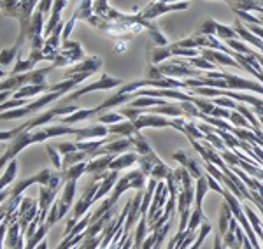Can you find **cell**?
<instances>
[{
    "label": "cell",
    "mask_w": 263,
    "mask_h": 249,
    "mask_svg": "<svg viewBox=\"0 0 263 249\" xmlns=\"http://www.w3.org/2000/svg\"><path fill=\"white\" fill-rule=\"evenodd\" d=\"M46 139H49V135L46 133L44 128L37 130H28V132H20L14 139H11V144L7 146L6 153L0 155V170L4 167H7L12 160H16L20 151H23L25 147L35 144V142H44Z\"/></svg>",
    "instance_id": "cell-1"
},
{
    "label": "cell",
    "mask_w": 263,
    "mask_h": 249,
    "mask_svg": "<svg viewBox=\"0 0 263 249\" xmlns=\"http://www.w3.org/2000/svg\"><path fill=\"white\" fill-rule=\"evenodd\" d=\"M179 177H181V189H179V198H177V210H179V230L177 232H184L188 228V223H190V209H192L193 204V177L190 176V172L186 170L184 167H179Z\"/></svg>",
    "instance_id": "cell-2"
},
{
    "label": "cell",
    "mask_w": 263,
    "mask_h": 249,
    "mask_svg": "<svg viewBox=\"0 0 263 249\" xmlns=\"http://www.w3.org/2000/svg\"><path fill=\"white\" fill-rule=\"evenodd\" d=\"M137 163H139V170H141L147 179L153 177V179H156V181H167V177L172 174V168L168 167L155 151L149 155H141Z\"/></svg>",
    "instance_id": "cell-3"
},
{
    "label": "cell",
    "mask_w": 263,
    "mask_h": 249,
    "mask_svg": "<svg viewBox=\"0 0 263 249\" xmlns=\"http://www.w3.org/2000/svg\"><path fill=\"white\" fill-rule=\"evenodd\" d=\"M125 84V81L120 78H111V75L107 74H102L99 81L95 83H88L86 86L79 88V90L72 91V93H69L67 97H63V99H60V105H69L72 100L76 99H81L83 95L86 93H91V91H99V90H112V88H120Z\"/></svg>",
    "instance_id": "cell-4"
},
{
    "label": "cell",
    "mask_w": 263,
    "mask_h": 249,
    "mask_svg": "<svg viewBox=\"0 0 263 249\" xmlns=\"http://www.w3.org/2000/svg\"><path fill=\"white\" fill-rule=\"evenodd\" d=\"M86 58L81 44L78 41H62V46L57 53V58L51 63L53 69H60V67L76 65V63L83 62Z\"/></svg>",
    "instance_id": "cell-5"
},
{
    "label": "cell",
    "mask_w": 263,
    "mask_h": 249,
    "mask_svg": "<svg viewBox=\"0 0 263 249\" xmlns=\"http://www.w3.org/2000/svg\"><path fill=\"white\" fill-rule=\"evenodd\" d=\"M168 200V188L163 181H158L156 184V189H155V195H153V200H151V205H149V210H147V232L160 218H162L163 210H165V204Z\"/></svg>",
    "instance_id": "cell-6"
},
{
    "label": "cell",
    "mask_w": 263,
    "mask_h": 249,
    "mask_svg": "<svg viewBox=\"0 0 263 249\" xmlns=\"http://www.w3.org/2000/svg\"><path fill=\"white\" fill-rule=\"evenodd\" d=\"M190 7V2L186 0V2H172V4H165V2H158V0H155V2L147 4L144 9L139 12V16H141L142 20L146 21H155L158 16L165 14V12H172V11H186Z\"/></svg>",
    "instance_id": "cell-7"
},
{
    "label": "cell",
    "mask_w": 263,
    "mask_h": 249,
    "mask_svg": "<svg viewBox=\"0 0 263 249\" xmlns=\"http://www.w3.org/2000/svg\"><path fill=\"white\" fill-rule=\"evenodd\" d=\"M195 35H214V37H221V39L228 41V39H239L237 32L233 30V27H227V25H221L218 21H214L213 18H207L200 21Z\"/></svg>",
    "instance_id": "cell-8"
},
{
    "label": "cell",
    "mask_w": 263,
    "mask_h": 249,
    "mask_svg": "<svg viewBox=\"0 0 263 249\" xmlns=\"http://www.w3.org/2000/svg\"><path fill=\"white\" fill-rule=\"evenodd\" d=\"M37 209H39V202H37L35 198L25 197L23 200H21V204L18 207V223L21 226L23 235L27 234L30 223L37 218V214H39V213H37Z\"/></svg>",
    "instance_id": "cell-9"
},
{
    "label": "cell",
    "mask_w": 263,
    "mask_h": 249,
    "mask_svg": "<svg viewBox=\"0 0 263 249\" xmlns=\"http://www.w3.org/2000/svg\"><path fill=\"white\" fill-rule=\"evenodd\" d=\"M171 120L172 118H167V116H162V114H149V112H146V114H141L137 120L132 121V123H134L137 132H141L142 128H167V126L172 125Z\"/></svg>",
    "instance_id": "cell-10"
},
{
    "label": "cell",
    "mask_w": 263,
    "mask_h": 249,
    "mask_svg": "<svg viewBox=\"0 0 263 249\" xmlns=\"http://www.w3.org/2000/svg\"><path fill=\"white\" fill-rule=\"evenodd\" d=\"M102 67H104V62H102L100 56H95V54H93V56H86L83 62L76 63L72 69L67 70L65 79H69V78H72V75H76V74H84V72L95 75L97 72H100Z\"/></svg>",
    "instance_id": "cell-11"
},
{
    "label": "cell",
    "mask_w": 263,
    "mask_h": 249,
    "mask_svg": "<svg viewBox=\"0 0 263 249\" xmlns=\"http://www.w3.org/2000/svg\"><path fill=\"white\" fill-rule=\"evenodd\" d=\"M232 58L233 60H237V63L242 67V70H248V72L253 74L258 81L263 83V69H261L260 62H258L256 58L251 56V54H242V53H235V51L232 53Z\"/></svg>",
    "instance_id": "cell-12"
},
{
    "label": "cell",
    "mask_w": 263,
    "mask_h": 249,
    "mask_svg": "<svg viewBox=\"0 0 263 249\" xmlns=\"http://www.w3.org/2000/svg\"><path fill=\"white\" fill-rule=\"evenodd\" d=\"M172 158L176 160V162H179V165L184 167L193 179H200V177L205 174V172L202 170V167L198 165V163L195 162V160L186 153V151H176V153H172Z\"/></svg>",
    "instance_id": "cell-13"
},
{
    "label": "cell",
    "mask_w": 263,
    "mask_h": 249,
    "mask_svg": "<svg viewBox=\"0 0 263 249\" xmlns=\"http://www.w3.org/2000/svg\"><path fill=\"white\" fill-rule=\"evenodd\" d=\"M200 54L205 60L216 63V65H227V67H235V69H242V67L237 63V60H233L230 54L223 53V51H216V49H200Z\"/></svg>",
    "instance_id": "cell-14"
},
{
    "label": "cell",
    "mask_w": 263,
    "mask_h": 249,
    "mask_svg": "<svg viewBox=\"0 0 263 249\" xmlns=\"http://www.w3.org/2000/svg\"><path fill=\"white\" fill-rule=\"evenodd\" d=\"M118 155H104L99 156V158H93L90 162H86V172L91 176H100L104 172L109 170V165Z\"/></svg>",
    "instance_id": "cell-15"
},
{
    "label": "cell",
    "mask_w": 263,
    "mask_h": 249,
    "mask_svg": "<svg viewBox=\"0 0 263 249\" xmlns=\"http://www.w3.org/2000/svg\"><path fill=\"white\" fill-rule=\"evenodd\" d=\"M109 135V128L105 125H88L84 128H79L78 141H93V139H102Z\"/></svg>",
    "instance_id": "cell-16"
},
{
    "label": "cell",
    "mask_w": 263,
    "mask_h": 249,
    "mask_svg": "<svg viewBox=\"0 0 263 249\" xmlns=\"http://www.w3.org/2000/svg\"><path fill=\"white\" fill-rule=\"evenodd\" d=\"M118 179H120V172H118V170H107V172H105L104 177H102L99 191H97V195H95V202H99L100 198L109 195V193L112 191L114 184L118 183Z\"/></svg>",
    "instance_id": "cell-17"
},
{
    "label": "cell",
    "mask_w": 263,
    "mask_h": 249,
    "mask_svg": "<svg viewBox=\"0 0 263 249\" xmlns=\"http://www.w3.org/2000/svg\"><path fill=\"white\" fill-rule=\"evenodd\" d=\"M23 232H21L20 223H12V225L7 226V234H6V246L11 249H25L23 247Z\"/></svg>",
    "instance_id": "cell-18"
},
{
    "label": "cell",
    "mask_w": 263,
    "mask_h": 249,
    "mask_svg": "<svg viewBox=\"0 0 263 249\" xmlns=\"http://www.w3.org/2000/svg\"><path fill=\"white\" fill-rule=\"evenodd\" d=\"M39 93H49V84H25L11 95V99H32L33 95Z\"/></svg>",
    "instance_id": "cell-19"
},
{
    "label": "cell",
    "mask_w": 263,
    "mask_h": 249,
    "mask_svg": "<svg viewBox=\"0 0 263 249\" xmlns=\"http://www.w3.org/2000/svg\"><path fill=\"white\" fill-rule=\"evenodd\" d=\"M139 153H135V151H130V153H123V155H118L116 158L111 162V165H109V170H118L120 172L121 168H128L132 167L134 163L139 162Z\"/></svg>",
    "instance_id": "cell-20"
},
{
    "label": "cell",
    "mask_w": 263,
    "mask_h": 249,
    "mask_svg": "<svg viewBox=\"0 0 263 249\" xmlns=\"http://www.w3.org/2000/svg\"><path fill=\"white\" fill-rule=\"evenodd\" d=\"M232 219H233V213H232L230 205H228L227 200H223L221 202V210H219V218H218V232L221 234V237L227 234Z\"/></svg>",
    "instance_id": "cell-21"
},
{
    "label": "cell",
    "mask_w": 263,
    "mask_h": 249,
    "mask_svg": "<svg viewBox=\"0 0 263 249\" xmlns=\"http://www.w3.org/2000/svg\"><path fill=\"white\" fill-rule=\"evenodd\" d=\"M137 133L135 130L134 123L128 120V121H121V123H116V125H111L109 126V135H120V137H132V135Z\"/></svg>",
    "instance_id": "cell-22"
},
{
    "label": "cell",
    "mask_w": 263,
    "mask_h": 249,
    "mask_svg": "<svg viewBox=\"0 0 263 249\" xmlns=\"http://www.w3.org/2000/svg\"><path fill=\"white\" fill-rule=\"evenodd\" d=\"M84 172H86V162H81L72 165L70 168H67V170H60V176L63 183H67V181H78Z\"/></svg>",
    "instance_id": "cell-23"
},
{
    "label": "cell",
    "mask_w": 263,
    "mask_h": 249,
    "mask_svg": "<svg viewBox=\"0 0 263 249\" xmlns=\"http://www.w3.org/2000/svg\"><path fill=\"white\" fill-rule=\"evenodd\" d=\"M46 133L49 135V139L53 137H60V135H78L79 128H74V126L69 125H49L46 126Z\"/></svg>",
    "instance_id": "cell-24"
},
{
    "label": "cell",
    "mask_w": 263,
    "mask_h": 249,
    "mask_svg": "<svg viewBox=\"0 0 263 249\" xmlns=\"http://www.w3.org/2000/svg\"><path fill=\"white\" fill-rule=\"evenodd\" d=\"M88 160V155L84 153V151H74V153H69V155H63L62 158V170H67V168H70L72 165H76V163H81V162H86Z\"/></svg>",
    "instance_id": "cell-25"
},
{
    "label": "cell",
    "mask_w": 263,
    "mask_h": 249,
    "mask_svg": "<svg viewBox=\"0 0 263 249\" xmlns=\"http://www.w3.org/2000/svg\"><path fill=\"white\" fill-rule=\"evenodd\" d=\"M16 174H18V162H16V160H12L9 165L6 167V172L2 174V177H0V191L9 186L12 181H14Z\"/></svg>",
    "instance_id": "cell-26"
},
{
    "label": "cell",
    "mask_w": 263,
    "mask_h": 249,
    "mask_svg": "<svg viewBox=\"0 0 263 249\" xmlns=\"http://www.w3.org/2000/svg\"><path fill=\"white\" fill-rule=\"evenodd\" d=\"M130 141L134 142L135 153H139V155H149V153H153V147L147 144V141L142 137L141 132H137L135 135H132Z\"/></svg>",
    "instance_id": "cell-27"
},
{
    "label": "cell",
    "mask_w": 263,
    "mask_h": 249,
    "mask_svg": "<svg viewBox=\"0 0 263 249\" xmlns=\"http://www.w3.org/2000/svg\"><path fill=\"white\" fill-rule=\"evenodd\" d=\"M147 32H149V41L155 46H160V48H165V46H168V39L163 35L162 32H160V28L155 25V21H153L149 27H147Z\"/></svg>",
    "instance_id": "cell-28"
},
{
    "label": "cell",
    "mask_w": 263,
    "mask_h": 249,
    "mask_svg": "<svg viewBox=\"0 0 263 249\" xmlns=\"http://www.w3.org/2000/svg\"><path fill=\"white\" fill-rule=\"evenodd\" d=\"M20 51L21 49L16 44L9 49H2V51H0V67H9L11 63L18 58Z\"/></svg>",
    "instance_id": "cell-29"
},
{
    "label": "cell",
    "mask_w": 263,
    "mask_h": 249,
    "mask_svg": "<svg viewBox=\"0 0 263 249\" xmlns=\"http://www.w3.org/2000/svg\"><path fill=\"white\" fill-rule=\"evenodd\" d=\"M48 230H49L48 225H41L39 228H37L35 234H33L32 237H28V242H27V246H25V249H35L42 242V240L46 239V234H48Z\"/></svg>",
    "instance_id": "cell-30"
},
{
    "label": "cell",
    "mask_w": 263,
    "mask_h": 249,
    "mask_svg": "<svg viewBox=\"0 0 263 249\" xmlns=\"http://www.w3.org/2000/svg\"><path fill=\"white\" fill-rule=\"evenodd\" d=\"M211 230H213V226H211V221L207 219V221H203L202 225H200V228H198L197 240H195V242L188 249H200L202 244H203V240H205V237H207V234H209Z\"/></svg>",
    "instance_id": "cell-31"
},
{
    "label": "cell",
    "mask_w": 263,
    "mask_h": 249,
    "mask_svg": "<svg viewBox=\"0 0 263 249\" xmlns=\"http://www.w3.org/2000/svg\"><path fill=\"white\" fill-rule=\"evenodd\" d=\"M97 121L102 125H116V123H121L123 121V116L120 114V112H107V114H100L97 116Z\"/></svg>",
    "instance_id": "cell-32"
},
{
    "label": "cell",
    "mask_w": 263,
    "mask_h": 249,
    "mask_svg": "<svg viewBox=\"0 0 263 249\" xmlns=\"http://www.w3.org/2000/svg\"><path fill=\"white\" fill-rule=\"evenodd\" d=\"M46 151H48L51 162H53V167L57 168V170H62V158H63V156L60 155V151L57 149V146L46 144Z\"/></svg>",
    "instance_id": "cell-33"
},
{
    "label": "cell",
    "mask_w": 263,
    "mask_h": 249,
    "mask_svg": "<svg viewBox=\"0 0 263 249\" xmlns=\"http://www.w3.org/2000/svg\"><path fill=\"white\" fill-rule=\"evenodd\" d=\"M57 149L60 151V155L63 156V155L78 151V146H76V142H60V144H57Z\"/></svg>",
    "instance_id": "cell-34"
},
{
    "label": "cell",
    "mask_w": 263,
    "mask_h": 249,
    "mask_svg": "<svg viewBox=\"0 0 263 249\" xmlns=\"http://www.w3.org/2000/svg\"><path fill=\"white\" fill-rule=\"evenodd\" d=\"M207 183H209V189H213V191H216V193H223L224 186L223 184H219L211 174H207Z\"/></svg>",
    "instance_id": "cell-35"
},
{
    "label": "cell",
    "mask_w": 263,
    "mask_h": 249,
    "mask_svg": "<svg viewBox=\"0 0 263 249\" xmlns=\"http://www.w3.org/2000/svg\"><path fill=\"white\" fill-rule=\"evenodd\" d=\"M6 234H7V225L6 223H0V249L4 247V244H6Z\"/></svg>",
    "instance_id": "cell-36"
}]
</instances>
